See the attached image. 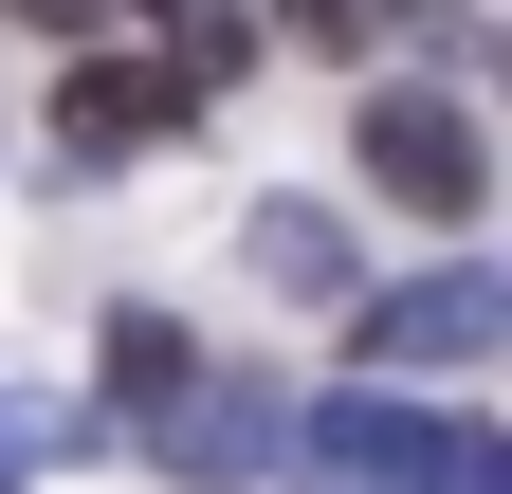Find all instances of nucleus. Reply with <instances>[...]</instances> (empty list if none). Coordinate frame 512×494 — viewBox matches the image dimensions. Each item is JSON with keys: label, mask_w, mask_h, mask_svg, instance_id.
Masks as SVG:
<instances>
[{"label": "nucleus", "mask_w": 512, "mask_h": 494, "mask_svg": "<svg viewBox=\"0 0 512 494\" xmlns=\"http://www.w3.org/2000/svg\"><path fill=\"white\" fill-rule=\"evenodd\" d=\"M293 476L311 494H512V440L439 421V403H384V385H330L293 421Z\"/></svg>", "instance_id": "obj_1"}, {"label": "nucleus", "mask_w": 512, "mask_h": 494, "mask_svg": "<svg viewBox=\"0 0 512 494\" xmlns=\"http://www.w3.org/2000/svg\"><path fill=\"white\" fill-rule=\"evenodd\" d=\"M366 183H384L403 220L458 238V220L494 202V147H476V110H458V92H366Z\"/></svg>", "instance_id": "obj_2"}, {"label": "nucleus", "mask_w": 512, "mask_h": 494, "mask_svg": "<svg viewBox=\"0 0 512 494\" xmlns=\"http://www.w3.org/2000/svg\"><path fill=\"white\" fill-rule=\"evenodd\" d=\"M165 129H202V92L165 74V55H74V74H55V165H147Z\"/></svg>", "instance_id": "obj_3"}, {"label": "nucleus", "mask_w": 512, "mask_h": 494, "mask_svg": "<svg viewBox=\"0 0 512 494\" xmlns=\"http://www.w3.org/2000/svg\"><path fill=\"white\" fill-rule=\"evenodd\" d=\"M275 458H293V403H275V366H183V403H165V476L238 494V476H275Z\"/></svg>", "instance_id": "obj_4"}, {"label": "nucleus", "mask_w": 512, "mask_h": 494, "mask_svg": "<svg viewBox=\"0 0 512 494\" xmlns=\"http://www.w3.org/2000/svg\"><path fill=\"white\" fill-rule=\"evenodd\" d=\"M512 348V275H403V293H366V366H494Z\"/></svg>", "instance_id": "obj_5"}, {"label": "nucleus", "mask_w": 512, "mask_h": 494, "mask_svg": "<svg viewBox=\"0 0 512 494\" xmlns=\"http://www.w3.org/2000/svg\"><path fill=\"white\" fill-rule=\"evenodd\" d=\"M238 257H256V293H293V312L366 293V257H348V220H330V202H256V220H238Z\"/></svg>", "instance_id": "obj_6"}, {"label": "nucleus", "mask_w": 512, "mask_h": 494, "mask_svg": "<svg viewBox=\"0 0 512 494\" xmlns=\"http://www.w3.org/2000/svg\"><path fill=\"white\" fill-rule=\"evenodd\" d=\"M183 366L202 348H183L165 312H110V403H183Z\"/></svg>", "instance_id": "obj_7"}, {"label": "nucleus", "mask_w": 512, "mask_h": 494, "mask_svg": "<svg viewBox=\"0 0 512 494\" xmlns=\"http://www.w3.org/2000/svg\"><path fill=\"white\" fill-rule=\"evenodd\" d=\"M403 19H421V0H293V37H311V55H348V74H366Z\"/></svg>", "instance_id": "obj_8"}, {"label": "nucleus", "mask_w": 512, "mask_h": 494, "mask_svg": "<svg viewBox=\"0 0 512 494\" xmlns=\"http://www.w3.org/2000/svg\"><path fill=\"white\" fill-rule=\"evenodd\" d=\"M55 440H92V421H55V403H0V494H19V476H37Z\"/></svg>", "instance_id": "obj_9"}, {"label": "nucleus", "mask_w": 512, "mask_h": 494, "mask_svg": "<svg viewBox=\"0 0 512 494\" xmlns=\"http://www.w3.org/2000/svg\"><path fill=\"white\" fill-rule=\"evenodd\" d=\"M19 19H37V37H92V19H110V0H19Z\"/></svg>", "instance_id": "obj_10"}]
</instances>
